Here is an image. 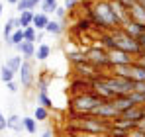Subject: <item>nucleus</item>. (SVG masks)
<instances>
[{"instance_id":"7","label":"nucleus","mask_w":145,"mask_h":137,"mask_svg":"<svg viewBox=\"0 0 145 137\" xmlns=\"http://www.w3.org/2000/svg\"><path fill=\"white\" fill-rule=\"evenodd\" d=\"M110 102L116 106V110L120 112V115L125 112V110H129L131 106H135V102H133V98H131V92H127V94H116L114 98H110Z\"/></svg>"},{"instance_id":"8","label":"nucleus","mask_w":145,"mask_h":137,"mask_svg":"<svg viewBox=\"0 0 145 137\" xmlns=\"http://www.w3.org/2000/svg\"><path fill=\"white\" fill-rule=\"evenodd\" d=\"M135 61V57H131L129 53L121 51V49H112L110 51V63L112 67H118V65H131Z\"/></svg>"},{"instance_id":"29","label":"nucleus","mask_w":145,"mask_h":137,"mask_svg":"<svg viewBox=\"0 0 145 137\" xmlns=\"http://www.w3.org/2000/svg\"><path fill=\"white\" fill-rule=\"evenodd\" d=\"M55 16L59 18V22H61V23H65V18H67V8H65V6H57Z\"/></svg>"},{"instance_id":"10","label":"nucleus","mask_w":145,"mask_h":137,"mask_svg":"<svg viewBox=\"0 0 145 137\" xmlns=\"http://www.w3.org/2000/svg\"><path fill=\"white\" fill-rule=\"evenodd\" d=\"M88 90H92V80H90V78L78 76V78H74V80L71 82L72 96H74V94H80V92H88Z\"/></svg>"},{"instance_id":"43","label":"nucleus","mask_w":145,"mask_h":137,"mask_svg":"<svg viewBox=\"0 0 145 137\" xmlns=\"http://www.w3.org/2000/svg\"><path fill=\"white\" fill-rule=\"evenodd\" d=\"M141 92H143V94H145V88H143V90H141Z\"/></svg>"},{"instance_id":"32","label":"nucleus","mask_w":145,"mask_h":137,"mask_svg":"<svg viewBox=\"0 0 145 137\" xmlns=\"http://www.w3.org/2000/svg\"><path fill=\"white\" fill-rule=\"evenodd\" d=\"M114 2H116V4H120L123 10H129V8L133 6V2H135V0H114Z\"/></svg>"},{"instance_id":"4","label":"nucleus","mask_w":145,"mask_h":137,"mask_svg":"<svg viewBox=\"0 0 145 137\" xmlns=\"http://www.w3.org/2000/svg\"><path fill=\"white\" fill-rule=\"evenodd\" d=\"M112 35H114V39H116V49H121V51L129 53L131 57H137V55L141 53V49H139L137 43H135V39H133V37H129L121 27L112 29Z\"/></svg>"},{"instance_id":"23","label":"nucleus","mask_w":145,"mask_h":137,"mask_svg":"<svg viewBox=\"0 0 145 137\" xmlns=\"http://www.w3.org/2000/svg\"><path fill=\"white\" fill-rule=\"evenodd\" d=\"M22 121H24V129L29 135H33L37 131V121L33 119V115H25V117H22Z\"/></svg>"},{"instance_id":"19","label":"nucleus","mask_w":145,"mask_h":137,"mask_svg":"<svg viewBox=\"0 0 145 137\" xmlns=\"http://www.w3.org/2000/svg\"><path fill=\"white\" fill-rule=\"evenodd\" d=\"M14 78H16V70H12V68L4 63V65L0 67V80L6 84V82H10V80H14Z\"/></svg>"},{"instance_id":"12","label":"nucleus","mask_w":145,"mask_h":137,"mask_svg":"<svg viewBox=\"0 0 145 137\" xmlns=\"http://www.w3.org/2000/svg\"><path fill=\"white\" fill-rule=\"evenodd\" d=\"M127 18H129V20H135V22L145 23V8L141 6V4L133 2V6L127 10Z\"/></svg>"},{"instance_id":"9","label":"nucleus","mask_w":145,"mask_h":137,"mask_svg":"<svg viewBox=\"0 0 145 137\" xmlns=\"http://www.w3.org/2000/svg\"><path fill=\"white\" fill-rule=\"evenodd\" d=\"M121 29L129 35V37H137V35H141L145 31V23H141V22H135V20H127V22L121 25Z\"/></svg>"},{"instance_id":"16","label":"nucleus","mask_w":145,"mask_h":137,"mask_svg":"<svg viewBox=\"0 0 145 137\" xmlns=\"http://www.w3.org/2000/svg\"><path fill=\"white\" fill-rule=\"evenodd\" d=\"M33 10H24V12H20V16H18V27H27V25H31L33 22Z\"/></svg>"},{"instance_id":"36","label":"nucleus","mask_w":145,"mask_h":137,"mask_svg":"<svg viewBox=\"0 0 145 137\" xmlns=\"http://www.w3.org/2000/svg\"><path fill=\"white\" fill-rule=\"evenodd\" d=\"M129 137H145V129H141V127H135V129L129 133Z\"/></svg>"},{"instance_id":"37","label":"nucleus","mask_w":145,"mask_h":137,"mask_svg":"<svg viewBox=\"0 0 145 137\" xmlns=\"http://www.w3.org/2000/svg\"><path fill=\"white\" fill-rule=\"evenodd\" d=\"M76 4H78V0H65V8L67 10H72Z\"/></svg>"},{"instance_id":"3","label":"nucleus","mask_w":145,"mask_h":137,"mask_svg":"<svg viewBox=\"0 0 145 137\" xmlns=\"http://www.w3.org/2000/svg\"><path fill=\"white\" fill-rule=\"evenodd\" d=\"M84 57H86V61H88L90 65H94L100 72H106V70L112 68V63H110V51H106L104 47H100V45L88 47V49L84 51Z\"/></svg>"},{"instance_id":"26","label":"nucleus","mask_w":145,"mask_h":137,"mask_svg":"<svg viewBox=\"0 0 145 137\" xmlns=\"http://www.w3.org/2000/svg\"><path fill=\"white\" fill-rule=\"evenodd\" d=\"M37 104L43 106V108H47V110H51L53 108V98L49 96L47 92H39L37 94Z\"/></svg>"},{"instance_id":"35","label":"nucleus","mask_w":145,"mask_h":137,"mask_svg":"<svg viewBox=\"0 0 145 137\" xmlns=\"http://www.w3.org/2000/svg\"><path fill=\"white\" fill-rule=\"evenodd\" d=\"M135 43L139 45V49H141V51H145V31L141 33V35H137V37H135Z\"/></svg>"},{"instance_id":"2","label":"nucleus","mask_w":145,"mask_h":137,"mask_svg":"<svg viewBox=\"0 0 145 137\" xmlns=\"http://www.w3.org/2000/svg\"><path fill=\"white\" fill-rule=\"evenodd\" d=\"M100 102H102V98H100L94 90L80 92V94H74L71 98L69 110L74 112V114H92V110L96 108Z\"/></svg>"},{"instance_id":"30","label":"nucleus","mask_w":145,"mask_h":137,"mask_svg":"<svg viewBox=\"0 0 145 137\" xmlns=\"http://www.w3.org/2000/svg\"><path fill=\"white\" fill-rule=\"evenodd\" d=\"M16 10H18V12L31 10V6H29V0H18V2H16Z\"/></svg>"},{"instance_id":"13","label":"nucleus","mask_w":145,"mask_h":137,"mask_svg":"<svg viewBox=\"0 0 145 137\" xmlns=\"http://www.w3.org/2000/svg\"><path fill=\"white\" fill-rule=\"evenodd\" d=\"M49 14H45V12H35L33 14V22H31V25L37 29V31H45V25L49 23Z\"/></svg>"},{"instance_id":"6","label":"nucleus","mask_w":145,"mask_h":137,"mask_svg":"<svg viewBox=\"0 0 145 137\" xmlns=\"http://www.w3.org/2000/svg\"><path fill=\"white\" fill-rule=\"evenodd\" d=\"M92 114L98 115V117H104V119H108V121H112V119L120 117V112L116 110V106H114L110 100H102L96 108L92 110Z\"/></svg>"},{"instance_id":"34","label":"nucleus","mask_w":145,"mask_h":137,"mask_svg":"<svg viewBox=\"0 0 145 137\" xmlns=\"http://www.w3.org/2000/svg\"><path fill=\"white\" fill-rule=\"evenodd\" d=\"M6 88H8V92H12V94H16L20 86H18V82H16V80H10V82H6Z\"/></svg>"},{"instance_id":"21","label":"nucleus","mask_w":145,"mask_h":137,"mask_svg":"<svg viewBox=\"0 0 145 137\" xmlns=\"http://www.w3.org/2000/svg\"><path fill=\"white\" fill-rule=\"evenodd\" d=\"M67 59H69V63H72V67H74V65H80V63L86 61L84 51H69V53H67Z\"/></svg>"},{"instance_id":"5","label":"nucleus","mask_w":145,"mask_h":137,"mask_svg":"<svg viewBox=\"0 0 145 137\" xmlns=\"http://www.w3.org/2000/svg\"><path fill=\"white\" fill-rule=\"evenodd\" d=\"M18 74H20V84L24 86L25 90L35 84V72H33V63H31V61H25L24 59V61H22V67L18 70Z\"/></svg>"},{"instance_id":"24","label":"nucleus","mask_w":145,"mask_h":137,"mask_svg":"<svg viewBox=\"0 0 145 137\" xmlns=\"http://www.w3.org/2000/svg\"><path fill=\"white\" fill-rule=\"evenodd\" d=\"M22 61H24V59H22V55L18 53V55H14V57H8V59H6V65L12 68V70H16V74H18V70L22 67Z\"/></svg>"},{"instance_id":"42","label":"nucleus","mask_w":145,"mask_h":137,"mask_svg":"<svg viewBox=\"0 0 145 137\" xmlns=\"http://www.w3.org/2000/svg\"><path fill=\"white\" fill-rule=\"evenodd\" d=\"M135 2H137V4H141V6L145 4V0H135Z\"/></svg>"},{"instance_id":"38","label":"nucleus","mask_w":145,"mask_h":137,"mask_svg":"<svg viewBox=\"0 0 145 137\" xmlns=\"http://www.w3.org/2000/svg\"><path fill=\"white\" fill-rule=\"evenodd\" d=\"M43 37H45V31H37V35H35V43H37V45L43 43Z\"/></svg>"},{"instance_id":"1","label":"nucleus","mask_w":145,"mask_h":137,"mask_svg":"<svg viewBox=\"0 0 145 137\" xmlns=\"http://www.w3.org/2000/svg\"><path fill=\"white\" fill-rule=\"evenodd\" d=\"M88 20L100 31H112L127 22V10H123L114 0H98L88 8Z\"/></svg>"},{"instance_id":"17","label":"nucleus","mask_w":145,"mask_h":137,"mask_svg":"<svg viewBox=\"0 0 145 137\" xmlns=\"http://www.w3.org/2000/svg\"><path fill=\"white\" fill-rule=\"evenodd\" d=\"M8 129H12V131H22L24 129V121H22V117L18 114H12V115H8Z\"/></svg>"},{"instance_id":"25","label":"nucleus","mask_w":145,"mask_h":137,"mask_svg":"<svg viewBox=\"0 0 145 137\" xmlns=\"http://www.w3.org/2000/svg\"><path fill=\"white\" fill-rule=\"evenodd\" d=\"M39 6H41V12H45V14H55V10H57V0H41L39 2Z\"/></svg>"},{"instance_id":"14","label":"nucleus","mask_w":145,"mask_h":137,"mask_svg":"<svg viewBox=\"0 0 145 137\" xmlns=\"http://www.w3.org/2000/svg\"><path fill=\"white\" fill-rule=\"evenodd\" d=\"M22 41H24V29H22V27H16V29L12 31V35H10L8 39H4L6 47H16V45H20Z\"/></svg>"},{"instance_id":"22","label":"nucleus","mask_w":145,"mask_h":137,"mask_svg":"<svg viewBox=\"0 0 145 137\" xmlns=\"http://www.w3.org/2000/svg\"><path fill=\"white\" fill-rule=\"evenodd\" d=\"M16 27H18V18H10V20L6 22V25L2 27V37H4V39H8Z\"/></svg>"},{"instance_id":"18","label":"nucleus","mask_w":145,"mask_h":137,"mask_svg":"<svg viewBox=\"0 0 145 137\" xmlns=\"http://www.w3.org/2000/svg\"><path fill=\"white\" fill-rule=\"evenodd\" d=\"M49 55H51V47L47 43H39V45L35 47V57L33 59H37V61H47Z\"/></svg>"},{"instance_id":"33","label":"nucleus","mask_w":145,"mask_h":137,"mask_svg":"<svg viewBox=\"0 0 145 137\" xmlns=\"http://www.w3.org/2000/svg\"><path fill=\"white\" fill-rule=\"evenodd\" d=\"M8 129V117L2 114V110H0V131H6Z\"/></svg>"},{"instance_id":"15","label":"nucleus","mask_w":145,"mask_h":137,"mask_svg":"<svg viewBox=\"0 0 145 137\" xmlns=\"http://www.w3.org/2000/svg\"><path fill=\"white\" fill-rule=\"evenodd\" d=\"M65 31V23H61L59 20H49V23L45 25V33L51 35H61Z\"/></svg>"},{"instance_id":"41","label":"nucleus","mask_w":145,"mask_h":137,"mask_svg":"<svg viewBox=\"0 0 145 137\" xmlns=\"http://www.w3.org/2000/svg\"><path fill=\"white\" fill-rule=\"evenodd\" d=\"M2 12H4V4H0V18H2Z\"/></svg>"},{"instance_id":"20","label":"nucleus","mask_w":145,"mask_h":137,"mask_svg":"<svg viewBox=\"0 0 145 137\" xmlns=\"http://www.w3.org/2000/svg\"><path fill=\"white\" fill-rule=\"evenodd\" d=\"M51 80H53V76H51V74H37L35 82H37L39 92H47L49 90V82H51Z\"/></svg>"},{"instance_id":"39","label":"nucleus","mask_w":145,"mask_h":137,"mask_svg":"<svg viewBox=\"0 0 145 137\" xmlns=\"http://www.w3.org/2000/svg\"><path fill=\"white\" fill-rule=\"evenodd\" d=\"M41 137H53V131H51V129H45V131L41 133Z\"/></svg>"},{"instance_id":"11","label":"nucleus","mask_w":145,"mask_h":137,"mask_svg":"<svg viewBox=\"0 0 145 137\" xmlns=\"http://www.w3.org/2000/svg\"><path fill=\"white\" fill-rule=\"evenodd\" d=\"M16 49L22 55V59H25V61H31L35 57V43H31V41H25L24 39L20 45H16Z\"/></svg>"},{"instance_id":"40","label":"nucleus","mask_w":145,"mask_h":137,"mask_svg":"<svg viewBox=\"0 0 145 137\" xmlns=\"http://www.w3.org/2000/svg\"><path fill=\"white\" fill-rule=\"evenodd\" d=\"M6 2H8V4H14V6H16V2H18V0H6Z\"/></svg>"},{"instance_id":"31","label":"nucleus","mask_w":145,"mask_h":137,"mask_svg":"<svg viewBox=\"0 0 145 137\" xmlns=\"http://www.w3.org/2000/svg\"><path fill=\"white\" fill-rule=\"evenodd\" d=\"M76 25H78V29H90V27H92V22H90L88 18H84V20H78Z\"/></svg>"},{"instance_id":"28","label":"nucleus","mask_w":145,"mask_h":137,"mask_svg":"<svg viewBox=\"0 0 145 137\" xmlns=\"http://www.w3.org/2000/svg\"><path fill=\"white\" fill-rule=\"evenodd\" d=\"M35 35H37V29H35L33 25H27V27H24V39H25V41L35 43Z\"/></svg>"},{"instance_id":"27","label":"nucleus","mask_w":145,"mask_h":137,"mask_svg":"<svg viewBox=\"0 0 145 137\" xmlns=\"http://www.w3.org/2000/svg\"><path fill=\"white\" fill-rule=\"evenodd\" d=\"M47 117H49V110L37 104V106H35V110H33V119H35V121H45Z\"/></svg>"}]
</instances>
